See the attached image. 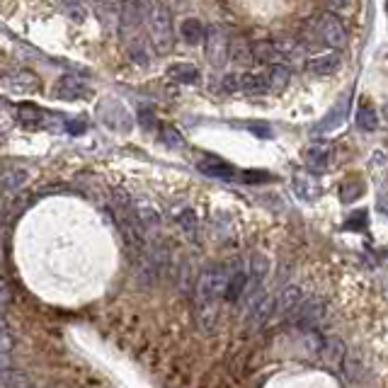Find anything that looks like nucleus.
<instances>
[{"mask_svg":"<svg viewBox=\"0 0 388 388\" xmlns=\"http://www.w3.org/2000/svg\"><path fill=\"white\" fill-rule=\"evenodd\" d=\"M149 37L156 49V54L166 56L175 46V22H173V10L163 0H156L149 13Z\"/></svg>","mask_w":388,"mask_h":388,"instance_id":"nucleus-1","label":"nucleus"},{"mask_svg":"<svg viewBox=\"0 0 388 388\" xmlns=\"http://www.w3.org/2000/svg\"><path fill=\"white\" fill-rule=\"evenodd\" d=\"M226 279H228V264H211V267L204 269L197 279V289H194L197 306H219Z\"/></svg>","mask_w":388,"mask_h":388,"instance_id":"nucleus-2","label":"nucleus"},{"mask_svg":"<svg viewBox=\"0 0 388 388\" xmlns=\"http://www.w3.org/2000/svg\"><path fill=\"white\" fill-rule=\"evenodd\" d=\"M308 25H311V29H313L316 37H318V42L333 46L335 51L345 49L347 46V29L343 25V20H340L335 13H330V10L313 15Z\"/></svg>","mask_w":388,"mask_h":388,"instance_id":"nucleus-3","label":"nucleus"},{"mask_svg":"<svg viewBox=\"0 0 388 388\" xmlns=\"http://www.w3.org/2000/svg\"><path fill=\"white\" fill-rule=\"evenodd\" d=\"M153 8V0H124L122 3V13H119V37L129 42L131 37H136L141 25L149 20V13Z\"/></svg>","mask_w":388,"mask_h":388,"instance_id":"nucleus-4","label":"nucleus"},{"mask_svg":"<svg viewBox=\"0 0 388 388\" xmlns=\"http://www.w3.org/2000/svg\"><path fill=\"white\" fill-rule=\"evenodd\" d=\"M325 311L328 306L323 301L320 296H311L306 298V301L296 308V325L301 328L303 333H311V330H318V325L325 318Z\"/></svg>","mask_w":388,"mask_h":388,"instance_id":"nucleus-5","label":"nucleus"},{"mask_svg":"<svg viewBox=\"0 0 388 388\" xmlns=\"http://www.w3.org/2000/svg\"><path fill=\"white\" fill-rule=\"evenodd\" d=\"M204 51H207V58L214 68H221L228 61V37L221 27L214 25L207 29V34H204Z\"/></svg>","mask_w":388,"mask_h":388,"instance_id":"nucleus-6","label":"nucleus"},{"mask_svg":"<svg viewBox=\"0 0 388 388\" xmlns=\"http://www.w3.org/2000/svg\"><path fill=\"white\" fill-rule=\"evenodd\" d=\"M245 286H248V269L243 267V262L240 260L228 262V279L226 286H223V298L228 303L240 301V296L245 293Z\"/></svg>","mask_w":388,"mask_h":388,"instance_id":"nucleus-7","label":"nucleus"},{"mask_svg":"<svg viewBox=\"0 0 388 388\" xmlns=\"http://www.w3.org/2000/svg\"><path fill=\"white\" fill-rule=\"evenodd\" d=\"M134 214H136V221L141 226V231H144V236H156L158 228H161V211H158L153 204L149 202V199H136L134 202Z\"/></svg>","mask_w":388,"mask_h":388,"instance_id":"nucleus-8","label":"nucleus"},{"mask_svg":"<svg viewBox=\"0 0 388 388\" xmlns=\"http://www.w3.org/2000/svg\"><path fill=\"white\" fill-rule=\"evenodd\" d=\"M303 161L306 166H308V170L323 173L333 161V146L328 144V141H313V144L303 151Z\"/></svg>","mask_w":388,"mask_h":388,"instance_id":"nucleus-9","label":"nucleus"},{"mask_svg":"<svg viewBox=\"0 0 388 388\" xmlns=\"http://www.w3.org/2000/svg\"><path fill=\"white\" fill-rule=\"evenodd\" d=\"M303 303V289L296 284H289L286 289H281L279 296H274V316L286 318V316L296 313V308Z\"/></svg>","mask_w":388,"mask_h":388,"instance_id":"nucleus-10","label":"nucleus"},{"mask_svg":"<svg viewBox=\"0 0 388 388\" xmlns=\"http://www.w3.org/2000/svg\"><path fill=\"white\" fill-rule=\"evenodd\" d=\"M54 95L58 99H85L90 95V87L78 75H61V80L54 85Z\"/></svg>","mask_w":388,"mask_h":388,"instance_id":"nucleus-11","label":"nucleus"},{"mask_svg":"<svg viewBox=\"0 0 388 388\" xmlns=\"http://www.w3.org/2000/svg\"><path fill=\"white\" fill-rule=\"evenodd\" d=\"M340 63H343L340 51H325V54H318V56L308 58L306 68H308V73L318 75V78H325V75H333L335 70L340 68Z\"/></svg>","mask_w":388,"mask_h":388,"instance_id":"nucleus-12","label":"nucleus"},{"mask_svg":"<svg viewBox=\"0 0 388 388\" xmlns=\"http://www.w3.org/2000/svg\"><path fill=\"white\" fill-rule=\"evenodd\" d=\"M245 316H248V325L250 328H262L264 323L274 316V296L262 293V296L257 298V303H252L250 308L245 311Z\"/></svg>","mask_w":388,"mask_h":388,"instance_id":"nucleus-13","label":"nucleus"},{"mask_svg":"<svg viewBox=\"0 0 388 388\" xmlns=\"http://www.w3.org/2000/svg\"><path fill=\"white\" fill-rule=\"evenodd\" d=\"M318 355L325 360L328 367L333 369H343L345 357H347V347L340 338H323V345L318 350Z\"/></svg>","mask_w":388,"mask_h":388,"instance_id":"nucleus-14","label":"nucleus"},{"mask_svg":"<svg viewBox=\"0 0 388 388\" xmlns=\"http://www.w3.org/2000/svg\"><path fill=\"white\" fill-rule=\"evenodd\" d=\"M197 168H199V173L207 175V178H216V180H233V178H236V168L228 166L226 161H221V158H214V156L199 161Z\"/></svg>","mask_w":388,"mask_h":388,"instance_id":"nucleus-15","label":"nucleus"},{"mask_svg":"<svg viewBox=\"0 0 388 388\" xmlns=\"http://www.w3.org/2000/svg\"><path fill=\"white\" fill-rule=\"evenodd\" d=\"M347 107H350V95H343L338 99V104L328 112V117L320 122L318 126H316V131L323 134V131H333V129H338L340 124L345 122V117H347Z\"/></svg>","mask_w":388,"mask_h":388,"instance_id":"nucleus-16","label":"nucleus"},{"mask_svg":"<svg viewBox=\"0 0 388 388\" xmlns=\"http://www.w3.org/2000/svg\"><path fill=\"white\" fill-rule=\"evenodd\" d=\"M168 78L180 85H197L202 73L192 63H173V66H168Z\"/></svg>","mask_w":388,"mask_h":388,"instance_id":"nucleus-17","label":"nucleus"},{"mask_svg":"<svg viewBox=\"0 0 388 388\" xmlns=\"http://www.w3.org/2000/svg\"><path fill=\"white\" fill-rule=\"evenodd\" d=\"M264 78H267V87L272 92H281L286 85H289L291 80V70L289 66H284V63H272V66L267 68V73H264Z\"/></svg>","mask_w":388,"mask_h":388,"instance_id":"nucleus-18","label":"nucleus"},{"mask_svg":"<svg viewBox=\"0 0 388 388\" xmlns=\"http://www.w3.org/2000/svg\"><path fill=\"white\" fill-rule=\"evenodd\" d=\"M293 192H296L301 199H306V202H313V199L320 197V185L311 178V175L296 173L293 175Z\"/></svg>","mask_w":388,"mask_h":388,"instance_id":"nucleus-19","label":"nucleus"},{"mask_svg":"<svg viewBox=\"0 0 388 388\" xmlns=\"http://www.w3.org/2000/svg\"><path fill=\"white\" fill-rule=\"evenodd\" d=\"M180 34L190 46H197L204 42L207 27H204L202 20H197V17H187V20H182V25H180Z\"/></svg>","mask_w":388,"mask_h":388,"instance_id":"nucleus-20","label":"nucleus"},{"mask_svg":"<svg viewBox=\"0 0 388 388\" xmlns=\"http://www.w3.org/2000/svg\"><path fill=\"white\" fill-rule=\"evenodd\" d=\"M0 388H34L32 379L20 369H0Z\"/></svg>","mask_w":388,"mask_h":388,"instance_id":"nucleus-21","label":"nucleus"},{"mask_svg":"<svg viewBox=\"0 0 388 388\" xmlns=\"http://www.w3.org/2000/svg\"><path fill=\"white\" fill-rule=\"evenodd\" d=\"M240 90L248 92V95H264L269 90L267 87V78L264 73H243L240 75Z\"/></svg>","mask_w":388,"mask_h":388,"instance_id":"nucleus-22","label":"nucleus"},{"mask_svg":"<svg viewBox=\"0 0 388 388\" xmlns=\"http://www.w3.org/2000/svg\"><path fill=\"white\" fill-rule=\"evenodd\" d=\"M252 49V61H260V63H279V54L274 49V42H255L250 44Z\"/></svg>","mask_w":388,"mask_h":388,"instance_id":"nucleus-23","label":"nucleus"},{"mask_svg":"<svg viewBox=\"0 0 388 388\" xmlns=\"http://www.w3.org/2000/svg\"><path fill=\"white\" fill-rule=\"evenodd\" d=\"M228 58L236 63H250L252 61V49L248 39H231L228 42Z\"/></svg>","mask_w":388,"mask_h":388,"instance_id":"nucleus-24","label":"nucleus"},{"mask_svg":"<svg viewBox=\"0 0 388 388\" xmlns=\"http://www.w3.org/2000/svg\"><path fill=\"white\" fill-rule=\"evenodd\" d=\"M357 126H360L362 131H374V129L379 126V114H376V109L369 102H362L360 107H357Z\"/></svg>","mask_w":388,"mask_h":388,"instance_id":"nucleus-25","label":"nucleus"},{"mask_svg":"<svg viewBox=\"0 0 388 388\" xmlns=\"http://www.w3.org/2000/svg\"><path fill=\"white\" fill-rule=\"evenodd\" d=\"M126 46H129V56L134 58L136 63H141V66H146L149 63V58H151V54H149V44H146V39L141 37V34H136V37H131L129 42H124Z\"/></svg>","mask_w":388,"mask_h":388,"instance_id":"nucleus-26","label":"nucleus"},{"mask_svg":"<svg viewBox=\"0 0 388 388\" xmlns=\"http://www.w3.org/2000/svg\"><path fill=\"white\" fill-rule=\"evenodd\" d=\"M17 119L25 126H39L44 122V112L34 107V104H20V107H17Z\"/></svg>","mask_w":388,"mask_h":388,"instance_id":"nucleus-27","label":"nucleus"},{"mask_svg":"<svg viewBox=\"0 0 388 388\" xmlns=\"http://www.w3.org/2000/svg\"><path fill=\"white\" fill-rule=\"evenodd\" d=\"M10 85H13L15 90H34V87H37V75H34L32 70H17L13 80H10Z\"/></svg>","mask_w":388,"mask_h":388,"instance_id":"nucleus-28","label":"nucleus"},{"mask_svg":"<svg viewBox=\"0 0 388 388\" xmlns=\"http://www.w3.org/2000/svg\"><path fill=\"white\" fill-rule=\"evenodd\" d=\"M27 170H22V168H15V170H8V173L3 175V187L5 190H17V187H22L27 182Z\"/></svg>","mask_w":388,"mask_h":388,"instance_id":"nucleus-29","label":"nucleus"},{"mask_svg":"<svg viewBox=\"0 0 388 388\" xmlns=\"http://www.w3.org/2000/svg\"><path fill=\"white\" fill-rule=\"evenodd\" d=\"M161 141L170 149H182L185 146V139H182V134L175 126H161Z\"/></svg>","mask_w":388,"mask_h":388,"instance_id":"nucleus-30","label":"nucleus"},{"mask_svg":"<svg viewBox=\"0 0 388 388\" xmlns=\"http://www.w3.org/2000/svg\"><path fill=\"white\" fill-rule=\"evenodd\" d=\"M0 355H5V357L13 355V335H10L8 325L0 328Z\"/></svg>","mask_w":388,"mask_h":388,"instance_id":"nucleus-31","label":"nucleus"},{"mask_svg":"<svg viewBox=\"0 0 388 388\" xmlns=\"http://www.w3.org/2000/svg\"><path fill=\"white\" fill-rule=\"evenodd\" d=\"M178 223H180L182 228H185L187 233H194V231H197V216H194V211H192V209H185V211H182Z\"/></svg>","mask_w":388,"mask_h":388,"instance_id":"nucleus-32","label":"nucleus"},{"mask_svg":"<svg viewBox=\"0 0 388 388\" xmlns=\"http://www.w3.org/2000/svg\"><path fill=\"white\" fill-rule=\"evenodd\" d=\"M362 192H364V185H362V182H355V187H352V182H345V185H343V192H340V194H343L345 202H352V199H357Z\"/></svg>","mask_w":388,"mask_h":388,"instance_id":"nucleus-33","label":"nucleus"},{"mask_svg":"<svg viewBox=\"0 0 388 388\" xmlns=\"http://www.w3.org/2000/svg\"><path fill=\"white\" fill-rule=\"evenodd\" d=\"M347 228H352V231H362V228H367V211H357L355 216H350Z\"/></svg>","mask_w":388,"mask_h":388,"instance_id":"nucleus-34","label":"nucleus"},{"mask_svg":"<svg viewBox=\"0 0 388 388\" xmlns=\"http://www.w3.org/2000/svg\"><path fill=\"white\" fill-rule=\"evenodd\" d=\"M223 90L226 92H236V90H240V75H236V73H228V75H223Z\"/></svg>","mask_w":388,"mask_h":388,"instance_id":"nucleus-35","label":"nucleus"},{"mask_svg":"<svg viewBox=\"0 0 388 388\" xmlns=\"http://www.w3.org/2000/svg\"><path fill=\"white\" fill-rule=\"evenodd\" d=\"M66 13H68V17H73L75 22H83L85 20V8H83V5H78V3L68 5Z\"/></svg>","mask_w":388,"mask_h":388,"instance_id":"nucleus-36","label":"nucleus"},{"mask_svg":"<svg viewBox=\"0 0 388 388\" xmlns=\"http://www.w3.org/2000/svg\"><path fill=\"white\" fill-rule=\"evenodd\" d=\"M248 129L252 134H257L260 139H269L272 136V129H269L267 124H248Z\"/></svg>","mask_w":388,"mask_h":388,"instance_id":"nucleus-37","label":"nucleus"},{"mask_svg":"<svg viewBox=\"0 0 388 388\" xmlns=\"http://www.w3.org/2000/svg\"><path fill=\"white\" fill-rule=\"evenodd\" d=\"M66 131L68 134H83L85 131V122H66Z\"/></svg>","mask_w":388,"mask_h":388,"instance_id":"nucleus-38","label":"nucleus"},{"mask_svg":"<svg viewBox=\"0 0 388 388\" xmlns=\"http://www.w3.org/2000/svg\"><path fill=\"white\" fill-rule=\"evenodd\" d=\"M243 178H245V182H262V180H267L269 175L267 173H243Z\"/></svg>","mask_w":388,"mask_h":388,"instance_id":"nucleus-39","label":"nucleus"},{"mask_svg":"<svg viewBox=\"0 0 388 388\" xmlns=\"http://www.w3.org/2000/svg\"><path fill=\"white\" fill-rule=\"evenodd\" d=\"M328 5H330L333 10H343V8H347L350 5V0H325Z\"/></svg>","mask_w":388,"mask_h":388,"instance_id":"nucleus-40","label":"nucleus"},{"mask_svg":"<svg viewBox=\"0 0 388 388\" xmlns=\"http://www.w3.org/2000/svg\"><path fill=\"white\" fill-rule=\"evenodd\" d=\"M5 104H8V102H5V99L0 97V117H3V112H5Z\"/></svg>","mask_w":388,"mask_h":388,"instance_id":"nucleus-41","label":"nucleus"},{"mask_svg":"<svg viewBox=\"0 0 388 388\" xmlns=\"http://www.w3.org/2000/svg\"><path fill=\"white\" fill-rule=\"evenodd\" d=\"M384 117H386V119H388V104H386V107H384Z\"/></svg>","mask_w":388,"mask_h":388,"instance_id":"nucleus-42","label":"nucleus"},{"mask_svg":"<svg viewBox=\"0 0 388 388\" xmlns=\"http://www.w3.org/2000/svg\"><path fill=\"white\" fill-rule=\"evenodd\" d=\"M5 325V320H3V313H0V328H3Z\"/></svg>","mask_w":388,"mask_h":388,"instance_id":"nucleus-43","label":"nucleus"},{"mask_svg":"<svg viewBox=\"0 0 388 388\" xmlns=\"http://www.w3.org/2000/svg\"><path fill=\"white\" fill-rule=\"evenodd\" d=\"M381 252H384V255H388V245H386V248H384V250H381Z\"/></svg>","mask_w":388,"mask_h":388,"instance_id":"nucleus-44","label":"nucleus"},{"mask_svg":"<svg viewBox=\"0 0 388 388\" xmlns=\"http://www.w3.org/2000/svg\"><path fill=\"white\" fill-rule=\"evenodd\" d=\"M386 15H388V0H386Z\"/></svg>","mask_w":388,"mask_h":388,"instance_id":"nucleus-45","label":"nucleus"},{"mask_svg":"<svg viewBox=\"0 0 388 388\" xmlns=\"http://www.w3.org/2000/svg\"><path fill=\"white\" fill-rule=\"evenodd\" d=\"M0 144H3V134H0Z\"/></svg>","mask_w":388,"mask_h":388,"instance_id":"nucleus-46","label":"nucleus"},{"mask_svg":"<svg viewBox=\"0 0 388 388\" xmlns=\"http://www.w3.org/2000/svg\"><path fill=\"white\" fill-rule=\"evenodd\" d=\"M92 3H99V0H92Z\"/></svg>","mask_w":388,"mask_h":388,"instance_id":"nucleus-47","label":"nucleus"}]
</instances>
